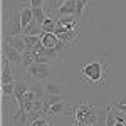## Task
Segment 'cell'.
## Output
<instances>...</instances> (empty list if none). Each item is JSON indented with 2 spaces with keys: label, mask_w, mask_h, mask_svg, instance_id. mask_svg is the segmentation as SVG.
<instances>
[{
  "label": "cell",
  "mask_w": 126,
  "mask_h": 126,
  "mask_svg": "<svg viewBox=\"0 0 126 126\" xmlns=\"http://www.w3.org/2000/svg\"><path fill=\"white\" fill-rule=\"evenodd\" d=\"M106 64L103 62H91L82 67V79L86 86L106 87Z\"/></svg>",
  "instance_id": "6da1fadb"
},
{
  "label": "cell",
  "mask_w": 126,
  "mask_h": 126,
  "mask_svg": "<svg viewBox=\"0 0 126 126\" xmlns=\"http://www.w3.org/2000/svg\"><path fill=\"white\" fill-rule=\"evenodd\" d=\"M27 74L32 76V78L46 79L50 76V66L49 64H37V62H34L32 66L27 67Z\"/></svg>",
  "instance_id": "7a4b0ae2"
},
{
  "label": "cell",
  "mask_w": 126,
  "mask_h": 126,
  "mask_svg": "<svg viewBox=\"0 0 126 126\" xmlns=\"http://www.w3.org/2000/svg\"><path fill=\"white\" fill-rule=\"evenodd\" d=\"M94 109V106H91V104H78V106L74 108V125H81L82 121H84V118L91 113Z\"/></svg>",
  "instance_id": "3957f363"
},
{
  "label": "cell",
  "mask_w": 126,
  "mask_h": 126,
  "mask_svg": "<svg viewBox=\"0 0 126 126\" xmlns=\"http://www.w3.org/2000/svg\"><path fill=\"white\" fill-rule=\"evenodd\" d=\"M22 34H24V27H22V22H20V14H15L10 19V24L7 27V37L9 35H22Z\"/></svg>",
  "instance_id": "277c9868"
},
{
  "label": "cell",
  "mask_w": 126,
  "mask_h": 126,
  "mask_svg": "<svg viewBox=\"0 0 126 126\" xmlns=\"http://www.w3.org/2000/svg\"><path fill=\"white\" fill-rule=\"evenodd\" d=\"M12 62L5 56H2V84L14 82V74H12Z\"/></svg>",
  "instance_id": "5b68a950"
},
{
  "label": "cell",
  "mask_w": 126,
  "mask_h": 126,
  "mask_svg": "<svg viewBox=\"0 0 126 126\" xmlns=\"http://www.w3.org/2000/svg\"><path fill=\"white\" fill-rule=\"evenodd\" d=\"M40 42H42V46L46 49H56V50H57V47L62 44V42L59 40L57 35H56V34H50V32H44L42 37H40Z\"/></svg>",
  "instance_id": "8992f818"
},
{
  "label": "cell",
  "mask_w": 126,
  "mask_h": 126,
  "mask_svg": "<svg viewBox=\"0 0 126 126\" xmlns=\"http://www.w3.org/2000/svg\"><path fill=\"white\" fill-rule=\"evenodd\" d=\"M3 56L9 59L12 64H22V54H20L19 50H15V49L12 47L10 44H3Z\"/></svg>",
  "instance_id": "52a82bcc"
},
{
  "label": "cell",
  "mask_w": 126,
  "mask_h": 126,
  "mask_svg": "<svg viewBox=\"0 0 126 126\" xmlns=\"http://www.w3.org/2000/svg\"><path fill=\"white\" fill-rule=\"evenodd\" d=\"M5 42H7V44H10V46L15 49V50H19L20 54H24V52L27 50L25 42H24V34H22V35H9V37L5 39Z\"/></svg>",
  "instance_id": "ba28073f"
},
{
  "label": "cell",
  "mask_w": 126,
  "mask_h": 126,
  "mask_svg": "<svg viewBox=\"0 0 126 126\" xmlns=\"http://www.w3.org/2000/svg\"><path fill=\"white\" fill-rule=\"evenodd\" d=\"M42 34H44L42 25H40V24H37L35 20H32L29 25H27V29L24 30V35H32V37H37V35H40V37H42Z\"/></svg>",
  "instance_id": "9c48e42d"
},
{
  "label": "cell",
  "mask_w": 126,
  "mask_h": 126,
  "mask_svg": "<svg viewBox=\"0 0 126 126\" xmlns=\"http://www.w3.org/2000/svg\"><path fill=\"white\" fill-rule=\"evenodd\" d=\"M32 20H34V12H32V7H25V9L20 10V22H22L24 30L27 29V25H29Z\"/></svg>",
  "instance_id": "30bf717a"
},
{
  "label": "cell",
  "mask_w": 126,
  "mask_h": 126,
  "mask_svg": "<svg viewBox=\"0 0 126 126\" xmlns=\"http://www.w3.org/2000/svg\"><path fill=\"white\" fill-rule=\"evenodd\" d=\"M56 27H57V19H52V17H47L46 22L42 24V30L44 32H50V34L56 32Z\"/></svg>",
  "instance_id": "8fae6325"
},
{
  "label": "cell",
  "mask_w": 126,
  "mask_h": 126,
  "mask_svg": "<svg viewBox=\"0 0 126 126\" xmlns=\"http://www.w3.org/2000/svg\"><path fill=\"white\" fill-rule=\"evenodd\" d=\"M44 91L47 93L49 96H56V94H62V89L59 87V84L56 82H47L46 86H44Z\"/></svg>",
  "instance_id": "7c38bea8"
},
{
  "label": "cell",
  "mask_w": 126,
  "mask_h": 126,
  "mask_svg": "<svg viewBox=\"0 0 126 126\" xmlns=\"http://www.w3.org/2000/svg\"><path fill=\"white\" fill-rule=\"evenodd\" d=\"M32 12H34V20L42 25L46 22V19H47V14L44 12V9L42 7H37V9H32Z\"/></svg>",
  "instance_id": "4fadbf2b"
},
{
  "label": "cell",
  "mask_w": 126,
  "mask_h": 126,
  "mask_svg": "<svg viewBox=\"0 0 126 126\" xmlns=\"http://www.w3.org/2000/svg\"><path fill=\"white\" fill-rule=\"evenodd\" d=\"M66 109H71L67 104H64V103H57V104H52V106H49V113L47 114H59V113H64Z\"/></svg>",
  "instance_id": "5bb4252c"
},
{
  "label": "cell",
  "mask_w": 126,
  "mask_h": 126,
  "mask_svg": "<svg viewBox=\"0 0 126 126\" xmlns=\"http://www.w3.org/2000/svg\"><path fill=\"white\" fill-rule=\"evenodd\" d=\"M24 42H25L27 50H32V49H34L40 42V35H37V37H32V35H24Z\"/></svg>",
  "instance_id": "9a60e30c"
},
{
  "label": "cell",
  "mask_w": 126,
  "mask_h": 126,
  "mask_svg": "<svg viewBox=\"0 0 126 126\" xmlns=\"http://www.w3.org/2000/svg\"><path fill=\"white\" fill-rule=\"evenodd\" d=\"M35 62V57H34V54L30 52V50H25L24 54H22V64H24V67L27 69L29 66H32Z\"/></svg>",
  "instance_id": "2e32d148"
},
{
  "label": "cell",
  "mask_w": 126,
  "mask_h": 126,
  "mask_svg": "<svg viewBox=\"0 0 126 126\" xmlns=\"http://www.w3.org/2000/svg\"><path fill=\"white\" fill-rule=\"evenodd\" d=\"M14 93H15V82L2 84V94L3 96H14Z\"/></svg>",
  "instance_id": "e0dca14e"
},
{
  "label": "cell",
  "mask_w": 126,
  "mask_h": 126,
  "mask_svg": "<svg viewBox=\"0 0 126 126\" xmlns=\"http://www.w3.org/2000/svg\"><path fill=\"white\" fill-rule=\"evenodd\" d=\"M111 106L114 108L116 111H119V113H125L126 114V99H119V101H114Z\"/></svg>",
  "instance_id": "ac0fdd59"
},
{
  "label": "cell",
  "mask_w": 126,
  "mask_h": 126,
  "mask_svg": "<svg viewBox=\"0 0 126 126\" xmlns=\"http://www.w3.org/2000/svg\"><path fill=\"white\" fill-rule=\"evenodd\" d=\"M30 126H52V125H50V123H47L44 118H40V119H37V121H34Z\"/></svg>",
  "instance_id": "d6986e66"
},
{
  "label": "cell",
  "mask_w": 126,
  "mask_h": 126,
  "mask_svg": "<svg viewBox=\"0 0 126 126\" xmlns=\"http://www.w3.org/2000/svg\"><path fill=\"white\" fill-rule=\"evenodd\" d=\"M42 5H44V0H30L32 9H37V7H42Z\"/></svg>",
  "instance_id": "ffe728a7"
},
{
  "label": "cell",
  "mask_w": 126,
  "mask_h": 126,
  "mask_svg": "<svg viewBox=\"0 0 126 126\" xmlns=\"http://www.w3.org/2000/svg\"><path fill=\"white\" fill-rule=\"evenodd\" d=\"M81 2H82L86 7H91V2H93V0H81Z\"/></svg>",
  "instance_id": "44dd1931"
},
{
  "label": "cell",
  "mask_w": 126,
  "mask_h": 126,
  "mask_svg": "<svg viewBox=\"0 0 126 126\" xmlns=\"http://www.w3.org/2000/svg\"><path fill=\"white\" fill-rule=\"evenodd\" d=\"M72 126H78V125H72Z\"/></svg>",
  "instance_id": "7402d4cb"
}]
</instances>
